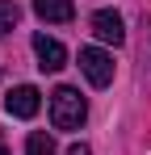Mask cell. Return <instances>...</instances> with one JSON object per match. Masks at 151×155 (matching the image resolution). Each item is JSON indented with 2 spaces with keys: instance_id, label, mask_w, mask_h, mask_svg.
I'll return each mask as SVG.
<instances>
[{
  "instance_id": "cell-1",
  "label": "cell",
  "mask_w": 151,
  "mask_h": 155,
  "mask_svg": "<svg viewBox=\"0 0 151 155\" xmlns=\"http://www.w3.org/2000/svg\"><path fill=\"white\" fill-rule=\"evenodd\" d=\"M84 117H88V101L76 88L63 84V88L50 92V122H55V130H80Z\"/></svg>"
},
{
  "instance_id": "cell-2",
  "label": "cell",
  "mask_w": 151,
  "mask_h": 155,
  "mask_svg": "<svg viewBox=\"0 0 151 155\" xmlns=\"http://www.w3.org/2000/svg\"><path fill=\"white\" fill-rule=\"evenodd\" d=\"M80 71L88 76V84H92V88L113 84V54L97 51V46H84V51H80Z\"/></svg>"
},
{
  "instance_id": "cell-3",
  "label": "cell",
  "mask_w": 151,
  "mask_h": 155,
  "mask_svg": "<svg viewBox=\"0 0 151 155\" xmlns=\"http://www.w3.org/2000/svg\"><path fill=\"white\" fill-rule=\"evenodd\" d=\"M92 34L109 46H122L126 42V29H122V13L118 8H97L92 13Z\"/></svg>"
},
{
  "instance_id": "cell-4",
  "label": "cell",
  "mask_w": 151,
  "mask_h": 155,
  "mask_svg": "<svg viewBox=\"0 0 151 155\" xmlns=\"http://www.w3.org/2000/svg\"><path fill=\"white\" fill-rule=\"evenodd\" d=\"M34 54H38V67H42V71H59V67H67V51H63L59 38L34 34Z\"/></svg>"
},
{
  "instance_id": "cell-5",
  "label": "cell",
  "mask_w": 151,
  "mask_h": 155,
  "mask_svg": "<svg viewBox=\"0 0 151 155\" xmlns=\"http://www.w3.org/2000/svg\"><path fill=\"white\" fill-rule=\"evenodd\" d=\"M38 105H42V92H38L34 84H21V88H13V92H8L4 109H8L13 117H34V113H38Z\"/></svg>"
},
{
  "instance_id": "cell-6",
  "label": "cell",
  "mask_w": 151,
  "mask_h": 155,
  "mask_svg": "<svg viewBox=\"0 0 151 155\" xmlns=\"http://www.w3.org/2000/svg\"><path fill=\"white\" fill-rule=\"evenodd\" d=\"M34 13H38L42 21H72L76 4L72 0H34Z\"/></svg>"
},
{
  "instance_id": "cell-7",
  "label": "cell",
  "mask_w": 151,
  "mask_h": 155,
  "mask_svg": "<svg viewBox=\"0 0 151 155\" xmlns=\"http://www.w3.org/2000/svg\"><path fill=\"white\" fill-rule=\"evenodd\" d=\"M25 155H59V151H55V138L38 130V134H29V143H25Z\"/></svg>"
},
{
  "instance_id": "cell-8",
  "label": "cell",
  "mask_w": 151,
  "mask_h": 155,
  "mask_svg": "<svg viewBox=\"0 0 151 155\" xmlns=\"http://www.w3.org/2000/svg\"><path fill=\"white\" fill-rule=\"evenodd\" d=\"M17 21H21V8H17L13 0H0V38H4L8 29L17 25Z\"/></svg>"
},
{
  "instance_id": "cell-9",
  "label": "cell",
  "mask_w": 151,
  "mask_h": 155,
  "mask_svg": "<svg viewBox=\"0 0 151 155\" xmlns=\"http://www.w3.org/2000/svg\"><path fill=\"white\" fill-rule=\"evenodd\" d=\"M143 29H147V34H143V80H151V21Z\"/></svg>"
},
{
  "instance_id": "cell-10",
  "label": "cell",
  "mask_w": 151,
  "mask_h": 155,
  "mask_svg": "<svg viewBox=\"0 0 151 155\" xmlns=\"http://www.w3.org/2000/svg\"><path fill=\"white\" fill-rule=\"evenodd\" d=\"M67 155H92V151H88V143H72V147H67Z\"/></svg>"
},
{
  "instance_id": "cell-11",
  "label": "cell",
  "mask_w": 151,
  "mask_h": 155,
  "mask_svg": "<svg viewBox=\"0 0 151 155\" xmlns=\"http://www.w3.org/2000/svg\"><path fill=\"white\" fill-rule=\"evenodd\" d=\"M0 155H8V147H4V143H0Z\"/></svg>"
}]
</instances>
